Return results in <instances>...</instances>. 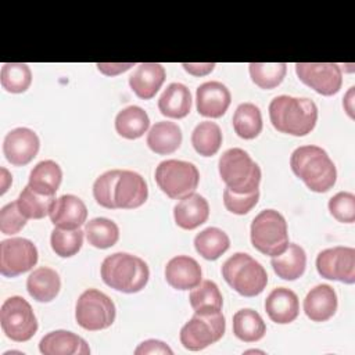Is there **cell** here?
I'll use <instances>...</instances> for the list:
<instances>
[{"mask_svg": "<svg viewBox=\"0 0 355 355\" xmlns=\"http://www.w3.org/2000/svg\"><path fill=\"white\" fill-rule=\"evenodd\" d=\"M83 234L80 229L67 230L54 227L50 236V244L53 251L61 258H69L79 252L83 244Z\"/></svg>", "mask_w": 355, "mask_h": 355, "instance_id": "obj_39", "label": "cell"}, {"mask_svg": "<svg viewBox=\"0 0 355 355\" xmlns=\"http://www.w3.org/2000/svg\"><path fill=\"white\" fill-rule=\"evenodd\" d=\"M26 218L21 214L17 200L6 204L0 209V232L3 234H15L26 225Z\"/></svg>", "mask_w": 355, "mask_h": 355, "instance_id": "obj_43", "label": "cell"}, {"mask_svg": "<svg viewBox=\"0 0 355 355\" xmlns=\"http://www.w3.org/2000/svg\"><path fill=\"white\" fill-rule=\"evenodd\" d=\"M133 67L132 62H116V64H110V62H98L97 68L101 73L107 75V76H114V75H119L128 69H130Z\"/></svg>", "mask_w": 355, "mask_h": 355, "instance_id": "obj_46", "label": "cell"}, {"mask_svg": "<svg viewBox=\"0 0 355 355\" xmlns=\"http://www.w3.org/2000/svg\"><path fill=\"white\" fill-rule=\"evenodd\" d=\"M265 311L269 319L279 324H287L297 319L300 302L297 294L286 287L273 288L265 300Z\"/></svg>", "mask_w": 355, "mask_h": 355, "instance_id": "obj_20", "label": "cell"}, {"mask_svg": "<svg viewBox=\"0 0 355 355\" xmlns=\"http://www.w3.org/2000/svg\"><path fill=\"white\" fill-rule=\"evenodd\" d=\"M233 333L244 343H255L265 336L266 324L257 311L244 308L233 315Z\"/></svg>", "mask_w": 355, "mask_h": 355, "instance_id": "obj_31", "label": "cell"}, {"mask_svg": "<svg viewBox=\"0 0 355 355\" xmlns=\"http://www.w3.org/2000/svg\"><path fill=\"white\" fill-rule=\"evenodd\" d=\"M165 76L166 72L161 64L143 62L129 76V86L139 98L150 100L161 89Z\"/></svg>", "mask_w": 355, "mask_h": 355, "instance_id": "obj_21", "label": "cell"}, {"mask_svg": "<svg viewBox=\"0 0 355 355\" xmlns=\"http://www.w3.org/2000/svg\"><path fill=\"white\" fill-rule=\"evenodd\" d=\"M258 200H259V190H255L252 193L239 194L226 187L223 191L225 208L236 215L248 214L257 205Z\"/></svg>", "mask_w": 355, "mask_h": 355, "instance_id": "obj_41", "label": "cell"}, {"mask_svg": "<svg viewBox=\"0 0 355 355\" xmlns=\"http://www.w3.org/2000/svg\"><path fill=\"white\" fill-rule=\"evenodd\" d=\"M337 294L329 284H318L304 298V312L312 322H326L337 311Z\"/></svg>", "mask_w": 355, "mask_h": 355, "instance_id": "obj_19", "label": "cell"}, {"mask_svg": "<svg viewBox=\"0 0 355 355\" xmlns=\"http://www.w3.org/2000/svg\"><path fill=\"white\" fill-rule=\"evenodd\" d=\"M209 216L208 201L198 193H191L179 200L173 208V218L179 227L193 230L207 222Z\"/></svg>", "mask_w": 355, "mask_h": 355, "instance_id": "obj_23", "label": "cell"}, {"mask_svg": "<svg viewBox=\"0 0 355 355\" xmlns=\"http://www.w3.org/2000/svg\"><path fill=\"white\" fill-rule=\"evenodd\" d=\"M297 76L302 83L322 96L336 94L343 85V72L333 62H297Z\"/></svg>", "mask_w": 355, "mask_h": 355, "instance_id": "obj_13", "label": "cell"}, {"mask_svg": "<svg viewBox=\"0 0 355 355\" xmlns=\"http://www.w3.org/2000/svg\"><path fill=\"white\" fill-rule=\"evenodd\" d=\"M226 322L222 312L194 316L180 329V343L189 351H201L219 341L225 334Z\"/></svg>", "mask_w": 355, "mask_h": 355, "instance_id": "obj_10", "label": "cell"}, {"mask_svg": "<svg viewBox=\"0 0 355 355\" xmlns=\"http://www.w3.org/2000/svg\"><path fill=\"white\" fill-rule=\"evenodd\" d=\"M118 173H119V169H111V171L104 172L94 180L93 196L98 205L108 208V209H114L112 189H114V183L118 178Z\"/></svg>", "mask_w": 355, "mask_h": 355, "instance_id": "obj_42", "label": "cell"}, {"mask_svg": "<svg viewBox=\"0 0 355 355\" xmlns=\"http://www.w3.org/2000/svg\"><path fill=\"white\" fill-rule=\"evenodd\" d=\"M62 180V171L53 159L37 162L29 173L28 186L39 194L54 196Z\"/></svg>", "mask_w": 355, "mask_h": 355, "instance_id": "obj_28", "label": "cell"}, {"mask_svg": "<svg viewBox=\"0 0 355 355\" xmlns=\"http://www.w3.org/2000/svg\"><path fill=\"white\" fill-rule=\"evenodd\" d=\"M155 182L169 198L180 200L194 193L200 182V172L191 162L165 159L155 168Z\"/></svg>", "mask_w": 355, "mask_h": 355, "instance_id": "obj_7", "label": "cell"}, {"mask_svg": "<svg viewBox=\"0 0 355 355\" xmlns=\"http://www.w3.org/2000/svg\"><path fill=\"white\" fill-rule=\"evenodd\" d=\"M148 197V189L144 178L135 172L119 169L112 189L114 209H135L141 207Z\"/></svg>", "mask_w": 355, "mask_h": 355, "instance_id": "obj_14", "label": "cell"}, {"mask_svg": "<svg viewBox=\"0 0 355 355\" xmlns=\"http://www.w3.org/2000/svg\"><path fill=\"white\" fill-rule=\"evenodd\" d=\"M233 129L239 137L251 140L262 130V114L252 103L240 104L233 114Z\"/></svg>", "mask_w": 355, "mask_h": 355, "instance_id": "obj_33", "label": "cell"}, {"mask_svg": "<svg viewBox=\"0 0 355 355\" xmlns=\"http://www.w3.org/2000/svg\"><path fill=\"white\" fill-rule=\"evenodd\" d=\"M100 275L108 287L126 294H133L146 287L150 270L141 258L128 252H115L104 258Z\"/></svg>", "mask_w": 355, "mask_h": 355, "instance_id": "obj_3", "label": "cell"}, {"mask_svg": "<svg viewBox=\"0 0 355 355\" xmlns=\"http://www.w3.org/2000/svg\"><path fill=\"white\" fill-rule=\"evenodd\" d=\"M116 309L112 300L97 288L85 290L75 305L76 323L89 331L110 327L115 320Z\"/></svg>", "mask_w": 355, "mask_h": 355, "instance_id": "obj_8", "label": "cell"}, {"mask_svg": "<svg viewBox=\"0 0 355 355\" xmlns=\"http://www.w3.org/2000/svg\"><path fill=\"white\" fill-rule=\"evenodd\" d=\"M1 191L0 194H4L8 190V186L12 183V176L8 173V171L6 168H1Z\"/></svg>", "mask_w": 355, "mask_h": 355, "instance_id": "obj_48", "label": "cell"}, {"mask_svg": "<svg viewBox=\"0 0 355 355\" xmlns=\"http://www.w3.org/2000/svg\"><path fill=\"white\" fill-rule=\"evenodd\" d=\"M37 262L36 245L24 237H11L0 243V273L15 277L31 270Z\"/></svg>", "mask_w": 355, "mask_h": 355, "instance_id": "obj_11", "label": "cell"}, {"mask_svg": "<svg viewBox=\"0 0 355 355\" xmlns=\"http://www.w3.org/2000/svg\"><path fill=\"white\" fill-rule=\"evenodd\" d=\"M158 110L162 115L173 119L189 115L191 110V94L187 86L178 82L168 85L158 98Z\"/></svg>", "mask_w": 355, "mask_h": 355, "instance_id": "obj_26", "label": "cell"}, {"mask_svg": "<svg viewBox=\"0 0 355 355\" xmlns=\"http://www.w3.org/2000/svg\"><path fill=\"white\" fill-rule=\"evenodd\" d=\"M270 265L280 279L295 280L305 272L306 254L301 245L288 243L287 248L282 254L272 257Z\"/></svg>", "mask_w": 355, "mask_h": 355, "instance_id": "obj_27", "label": "cell"}, {"mask_svg": "<svg viewBox=\"0 0 355 355\" xmlns=\"http://www.w3.org/2000/svg\"><path fill=\"white\" fill-rule=\"evenodd\" d=\"M0 83L8 93H24L32 83V71L22 62H6L1 67Z\"/></svg>", "mask_w": 355, "mask_h": 355, "instance_id": "obj_37", "label": "cell"}, {"mask_svg": "<svg viewBox=\"0 0 355 355\" xmlns=\"http://www.w3.org/2000/svg\"><path fill=\"white\" fill-rule=\"evenodd\" d=\"M54 196H43L32 190L29 186L24 187L17 198L18 208L26 219H42L50 214L54 202Z\"/></svg>", "mask_w": 355, "mask_h": 355, "instance_id": "obj_36", "label": "cell"}, {"mask_svg": "<svg viewBox=\"0 0 355 355\" xmlns=\"http://www.w3.org/2000/svg\"><path fill=\"white\" fill-rule=\"evenodd\" d=\"M352 97H354V86H352V87H349V90H348V93L345 94V97H344V101H343V104H344V108H345L347 114H348L351 118H354Z\"/></svg>", "mask_w": 355, "mask_h": 355, "instance_id": "obj_47", "label": "cell"}, {"mask_svg": "<svg viewBox=\"0 0 355 355\" xmlns=\"http://www.w3.org/2000/svg\"><path fill=\"white\" fill-rule=\"evenodd\" d=\"M39 351L43 355H87L90 348L78 334L67 330L50 331L39 343Z\"/></svg>", "mask_w": 355, "mask_h": 355, "instance_id": "obj_22", "label": "cell"}, {"mask_svg": "<svg viewBox=\"0 0 355 355\" xmlns=\"http://www.w3.org/2000/svg\"><path fill=\"white\" fill-rule=\"evenodd\" d=\"M251 244L259 252L276 257L288 245L287 222L276 209L261 211L251 222Z\"/></svg>", "mask_w": 355, "mask_h": 355, "instance_id": "obj_6", "label": "cell"}, {"mask_svg": "<svg viewBox=\"0 0 355 355\" xmlns=\"http://www.w3.org/2000/svg\"><path fill=\"white\" fill-rule=\"evenodd\" d=\"M61 288L58 273L47 266L35 269L26 279V290L29 295L39 302L53 301Z\"/></svg>", "mask_w": 355, "mask_h": 355, "instance_id": "obj_25", "label": "cell"}, {"mask_svg": "<svg viewBox=\"0 0 355 355\" xmlns=\"http://www.w3.org/2000/svg\"><path fill=\"white\" fill-rule=\"evenodd\" d=\"M182 67L190 75L204 76V75H208L209 72H212L216 65L214 62H183Z\"/></svg>", "mask_w": 355, "mask_h": 355, "instance_id": "obj_45", "label": "cell"}, {"mask_svg": "<svg viewBox=\"0 0 355 355\" xmlns=\"http://www.w3.org/2000/svg\"><path fill=\"white\" fill-rule=\"evenodd\" d=\"M0 324L3 333L12 341L24 343L37 331V320L31 304L19 297L7 298L0 309Z\"/></svg>", "mask_w": 355, "mask_h": 355, "instance_id": "obj_9", "label": "cell"}, {"mask_svg": "<svg viewBox=\"0 0 355 355\" xmlns=\"http://www.w3.org/2000/svg\"><path fill=\"white\" fill-rule=\"evenodd\" d=\"M202 277L200 263L189 255H178L168 261L165 266V279L176 290H191Z\"/></svg>", "mask_w": 355, "mask_h": 355, "instance_id": "obj_18", "label": "cell"}, {"mask_svg": "<svg viewBox=\"0 0 355 355\" xmlns=\"http://www.w3.org/2000/svg\"><path fill=\"white\" fill-rule=\"evenodd\" d=\"M329 211L341 223L355 222V196L349 191H340L329 200Z\"/></svg>", "mask_w": 355, "mask_h": 355, "instance_id": "obj_40", "label": "cell"}, {"mask_svg": "<svg viewBox=\"0 0 355 355\" xmlns=\"http://www.w3.org/2000/svg\"><path fill=\"white\" fill-rule=\"evenodd\" d=\"M222 130L218 123L211 121L200 122L191 133V144L202 157L215 155L222 146Z\"/></svg>", "mask_w": 355, "mask_h": 355, "instance_id": "obj_35", "label": "cell"}, {"mask_svg": "<svg viewBox=\"0 0 355 355\" xmlns=\"http://www.w3.org/2000/svg\"><path fill=\"white\" fill-rule=\"evenodd\" d=\"M40 140L29 128H15L8 132L3 141V153L14 166L29 164L37 154Z\"/></svg>", "mask_w": 355, "mask_h": 355, "instance_id": "obj_15", "label": "cell"}, {"mask_svg": "<svg viewBox=\"0 0 355 355\" xmlns=\"http://www.w3.org/2000/svg\"><path fill=\"white\" fill-rule=\"evenodd\" d=\"M85 234L90 245L105 250L119 240L118 225L108 218H93L85 225Z\"/></svg>", "mask_w": 355, "mask_h": 355, "instance_id": "obj_34", "label": "cell"}, {"mask_svg": "<svg viewBox=\"0 0 355 355\" xmlns=\"http://www.w3.org/2000/svg\"><path fill=\"white\" fill-rule=\"evenodd\" d=\"M182 144V130L171 121L155 122L147 133V146L159 155L175 153Z\"/></svg>", "mask_w": 355, "mask_h": 355, "instance_id": "obj_24", "label": "cell"}, {"mask_svg": "<svg viewBox=\"0 0 355 355\" xmlns=\"http://www.w3.org/2000/svg\"><path fill=\"white\" fill-rule=\"evenodd\" d=\"M49 216L55 227L75 230L86 222L87 208L79 197L64 194L54 200Z\"/></svg>", "mask_w": 355, "mask_h": 355, "instance_id": "obj_17", "label": "cell"}, {"mask_svg": "<svg viewBox=\"0 0 355 355\" xmlns=\"http://www.w3.org/2000/svg\"><path fill=\"white\" fill-rule=\"evenodd\" d=\"M225 282L243 297H255L268 284L265 268L245 252H236L222 265Z\"/></svg>", "mask_w": 355, "mask_h": 355, "instance_id": "obj_5", "label": "cell"}, {"mask_svg": "<svg viewBox=\"0 0 355 355\" xmlns=\"http://www.w3.org/2000/svg\"><path fill=\"white\" fill-rule=\"evenodd\" d=\"M230 247L229 236L219 227H207L196 234L194 248L208 261H215Z\"/></svg>", "mask_w": 355, "mask_h": 355, "instance_id": "obj_32", "label": "cell"}, {"mask_svg": "<svg viewBox=\"0 0 355 355\" xmlns=\"http://www.w3.org/2000/svg\"><path fill=\"white\" fill-rule=\"evenodd\" d=\"M219 175L226 187L239 194L258 190L262 178L258 164L247 151L239 147L229 148L220 155Z\"/></svg>", "mask_w": 355, "mask_h": 355, "instance_id": "obj_4", "label": "cell"}, {"mask_svg": "<svg viewBox=\"0 0 355 355\" xmlns=\"http://www.w3.org/2000/svg\"><path fill=\"white\" fill-rule=\"evenodd\" d=\"M290 166L293 173L315 193L329 191L337 179L334 162L319 146L297 147L290 157Z\"/></svg>", "mask_w": 355, "mask_h": 355, "instance_id": "obj_1", "label": "cell"}, {"mask_svg": "<svg viewBox=\"0 0 355 355\" xmlns=\"http://www.w3.org/2000/svg\"><path fill=\"white\" fill-rule=\"evenodd\" d=\"M251 352H259V354H263V351H258V349H250V351H245V354H251Z\"/></svg>", "mask_w": 355, "mask_h": 355, "instance_id": "obj_49", "label": "cell"}, {"mask_svg": "<svg viewBox=\"0 0 355 355\" xmlns=\"http://www.w3.org/2000/svg\"><path fill=\"white\" fill-rule=\"evenodd\" d=\"M232 101L229 89L218 82H204L197 87L196 104L200 115L207 118H220L227 111Z\"/></svg>", "mask_w": 355, "mask_h": 355, "instance_id": "obj_16", "label": "cell"}, {"mask_svg": "<svg viewBox=\"0 0 355 355\" xmlns=\"http://www.w3.org/2000/svg\"><path fill=\"white\" fill-rule=\"evenodd\" d=\"M316 269L324 279L352 284L355 283V250L344 245L326 248L316 257Z\"/></svg>", "mask_w": 355, "mask_h": 355, "instance_id": "obj_12", "label": "cell"}, {"mask_svg": "<svg viewBox=\"0 0 355 355\" xmlns=\"http://www.w3.org/2000/svg\"><path fill=\"white\" fill-rule=\"evenodd\" d=\"M135 354L136 355H146V354H173V351L164 343V341H159V340H146L143 343H140L137 345V348L135 349Z\"/></svg>", "mask_w": 355, "mask_h": 355, "instance_id": "obj_44", "label": "cell"}, {"mask_svg": "<svg viewBox=\"0 0 355 355\" xmlns=\"http://www.w3.org/2000/svg\"><path fill=\"white\" fill-rule=\"evenodd\" d=\"M269 118L280 133L306 136L316 125L318 107L311 98L282 94L270 101Z\"/></svg>", "mask_w": 355, "mask_h": 355, "instance_id": "obj_2", "label": "cell"}, {"mask_svg": "<svg viewBox=\"0 0 355 355\" xmlns=\"http://www.w3.org/2000/svg\"><path fill=\"white\" fill-rule=\"evenodd\" d=\"M150 126L147 112L139 105H129L115 116V130L119 136L133 140L141 137Z\"/></svg>", "mask_w": 355, "mask_h": 355, "instance_id": "obj_30", "label": "cell"}, {"mask_svg": "<svg viewBox=\"0 0 355 355\" xmlns=\"http://www.w3.org/2000/svg\"><path fill=\"white\" fill-rule=\"evenodd\" d=\"M189 300L194 313L198 315L220 312L223 305V297L219 291V287L212 280H201L194 288H191Z\"/></svg>", "mask_w": 355, "mask_h": 355, "instance_id": "obj_29", "label": "cell"}, {"mask_svg": "<svg viewBox=\"0 0 355 355\" xmlns=\"http://www.w3.org/2000/svg\"><path fill=\"white\" fill-rule=\"evenodd\" d=\"M248 71L252 82L261 87V89H275L277 87L287 72V64L286 62H275V64H266V62H250Z\"/></svg>", "mask_w": 355, "mask_h": 355, "instance_id": "obj_38", "label": "cell"}]
</instances>
